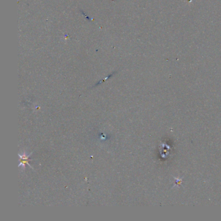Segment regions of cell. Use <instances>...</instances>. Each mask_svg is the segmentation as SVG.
Returning a JSON list of instances; mask_svg holds the SVG:
<instances>
[{
	"mask_svg": "<svg viewBox=\"0 0 221 221\" xmlns=\"http://www.w3.org/2000/svg\"><path fill=\"white\" fill-rule=\"evenodd\" d=\"M31 154L32 153L27 155V154H26V152H22V153L18 154L19 157V167H21L22 169H24L26 164H27L31 167H32L31 165L29 164V161L31 160L30 159H29V157H30V156H31Z\"/></svg>",
	"mask_w": 221,
	"mask_h": 221,
	"instance_id": "1",
	"label": "cell"
}]
</instances>
